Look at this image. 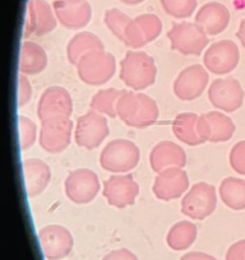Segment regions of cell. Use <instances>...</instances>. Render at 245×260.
<instances>
[{
    "mask_svg": "<svg viewBox=\"0 0 245 260\" xmlns=\"http://www.w3.org/2000/svg\"><path fill=\"white\" fill-rule=\"evenodd\" d=\"M141 158L139 148L128 139H115L110 142L100 154L102 169L112 174L129 172L138 165Z\"/></svg>",
    "mask_w": 245,
    "mask_h": 260,
    "instance_id": "277c9868",
    "label": "cell"
},
{
    "mask_svg": "<svg viewBox=\"0 0 245 260\" xmlns=\"http://www.w3.org/2000/svg\"><path fill=\"white\" fill-rule=\"evenodd\" d=\"M209 77L207 69L199 64L189 65L180 72L174 82V93L181 101H193L202 96L207 88Z\"/></svg>",
    "mask_w": 245,
    "mask_h": 260,
    "instance_id": "2e32d148",
    "label": "cell"
},
{
    "mask_svg": "<svg viewBox=\"0 0 245 260\" xmlns=\"http://www.w3.org/2000/svg\"><path fill=\"white\" fill-rule=\"evenodd\" d=\"M139 194V185L131 174L112 175L104 181L102 195L110 206L126 208L133 206Z\"/></svg>",
    "mask_w": 245,
    "mask_h": 260,
    "instance_id": "7c38bea8",
    "label": "cell"
},
{
    "mask_svg": "<svg viewBox=\"0 0 245 260\" xmlns=\"http://www.w3.org/2000/svg\"><path fill=\"white\" fill-rule=\"evenodd\" d=\"M73 101L66 88L59 86L49 87L41 94L37 104V116L41 121L54 117H71Z\"/></svg>",
    "mask_w": 245,
    "mask_h": 260,
    "instance_id": "9a60e30c",
    "label": "cell"
},
{
    "mask_svg": "<svg viewBox=\"0 0 245 260\" xmlns=\"http://www.w3.org/2000/svg\"><path fill=\"white\" fill-rule=\"evenodd\" d=\"M73 122L69 117H54L41 121L40 146L47 153L56 154L66 151L72 141Z\"/></svg>",
    "mask_w": 245,
    "mask_h": 260,
    "instance_id": "ba28073f",
    "label": "cell"
},
{
    "mask_svg": "<svg viewBox=\"0 0 245 260\" xmlns=\"http://www.w3.org/2000/svg\"><path fill=\"white\" fill-rule=\"evenodd\" d=\"M79 79L89 86H102L114 77L116 71L115 56L105 50H97L84 55L77 62Z\"/></svg>",
    "mask_w": 245,
    "mask_h": 260,
    "instance_id": "3957f363",
    "label": "cell"
},
{
    "mask_svg": "<svg viewBox=\"0 0 245 260\" xmlns=\"http://www.w3.org/2000/svg\"><path fill=\"white\" fill-rule=\"evenodd\" d=\"M209 126V142L222 143L227 142L234 136L236 126L227 115L221 111H209L204 114Z\"/></svg>",
    "mask_w": 245,
    "mask_h": 260,
    "instance_id": "484cf974",
    "label": "cell"
},
{
    "mask_svg": "<svg viewBox=\"0 0 245 260\" xmlns=\"http://www.w3.org/2000/svg\"><path fill=\"white\" fill-rule=\"evenodd\" d=\"M32 96V87L29 81L24 74H21L18 78V106L23 107L29 102Z\"/></svg>",
    "mask_w": 245,
    "mask_h": 260,
    "instance_id": "836d02e7",
    "label": "cell"
},
{
    "mask_svg": "<svg viewBox=\"0 0 245 260\" xmlns=\"http://www.w3.org/2000/svg\"><path fill=\"white\" fill-rule=\"evenodd\" d=\"M230 165L240 175H245V141L235 144L230 152Z\"/></svg>",
    "mask_w": 245,
    "mask_h": 260,
    "instance_id": "d6a6232c",
    "label": "cell"
},
{
    "mask_svg": "<svg viewBox=\"0 0 245 260\" xmlns=\"http://www.w3.org/2000/svg\"><path fill=\"white\" fill-rule=\"evenodd\" d=\"M157 68L154 57L139 50H131L120 62V79L133 91H142L156 82Z\"/></svg>",
    "mask_w": 245,
    "mask_h": 260,
    "instance_id": "7a4b0ae2",
    "label": "cell"
},
{
    "mask_svg": "<svg viewBox=\"0 0 245 260\" xmlns=\"http://www.w3.org/2000/svg\"><path fill=\"white\" fill-rule=\"evenodd\" d=\"M102 260H138L136 254L128 249H117L105 255Z\"/></svg>",
    "mask_w": 245,
    "mask_h": 260,
    "instance_id": "d590c367",
    "label": "cell"
},
{
    "mask_svg": "<svg viewBox=\"0 0 245 260\" xmlns=\"http://www.w3.org/2000/svg\"><path fill=\"white\" fill-rule=\"evenodd\" d=\"M226 260H245V240H240L229 247Z\"/></svg>",
    "mask_w": 245,
    "mask_h": 260,
    "instance_id": "e575fe53",
    "label": "cell"
},
{
    "mask_svg": "<svg viewBox=\"0 0 245 260\" xmlns=\"http://www.w3.org/2000/svg\"><path fill=\"white\" fill-rule=\"evenodd\" d=\"M180 260H217V259L215 256H212V255L206 254V252L192 251L186 255H182V256L180 257Z\"/></svg>",
    "mask_w": 245,
    "mask_h": 260,
    "instance_id": "8d00e7d4",
    "label": "cell"
},
{
    "mask_svg": "<svg viewBox=\"0 0 245 260\" xmlns=\"http://www.w3.org/2000/svg\"><path fill=\"white\" fill-rule=\"evenodd\" d=\"M236 37L239 39V41L241 42L242 47L245 49V19H242V21L240 22L239 29H237L236 32Z\"/></svg>",
    "mask_w": 245,
    "mask_h": 260,
    "instance_id": "74e56055",
    "label": "cell"
},
{
    "mask_svg": "<svg viewBox=\"0 0 245 260\" xmlns=\"http://www.w3.org/2000/svg\"><path fill=\"white\" fill-rule=\"evenodd\" d=\"M220 197L234 211L245 209V181L237 177H226L220 185Z\"/></svg>",
    "mask_w": 245,
    "mask_h": 260,
    "instance_id": "4316f807",
    "label": "cell"
},
{
    "mask_svg": "<svg viewBox=\"0 0 245 260\" xmlns=\"http://www.w3.org/2000/svg\"><path fill=\"white\" fill-rule=\"evenodd\" d=\"M196 23L208 36H216L224 32L230 23V12L219 2H209L202 6L196 14Z\"/></svg>",
    "mask_w": 245,
    "mask_h": 260,
    "instance_id": "d6986e66",
    "label": "cell"
},
{
    "mask_svg": "<svg viewBox=\"0 0 245 260\" xmlns=\"http://www.w3.org/2000/svg\"><path fill=\"white\" fill-rule=\"evenodd\" d=\"M217 207V194L213 185L208 182H197L184 195L181 201V213L197 221L211 216Z\"/></svg>",
    "mask_w": 245,
    "mask_h": 260,
    "instance_id": "8992f818",
    "label": "cell"
},
{
    "mask_svg": "<svg viewBox=\"0 0 245 260\" xmlns=\"http://www.w3.org/2000/svg\"><path fill=\"white\" fill-rule=\"evenodd\" d=\"M188 187L189 177L187 172L179 167H171L157 174L152 190L157 199L170 202L180 198Z\"/></svg>",
    "mask_w": 245,
    "mask_h": 260,
    "instance_id": "ac0fdd59",
    "label": "cell"
},
{
    "mask_svg": "<svg viewBox=\"0 0 245 260\" xmlns=\"http://www.w3.org/2000/svg\"><path fill=\"white\" fill-rule=\"evenodd\" d=\"M187 164L186 151L176 143L164 141L157 143L149 153V165L155 172H161L171 167L182 169Z\"/></svg>",
    "mask_w": 245,
    "mask_h": 260,
    "instance_id": "ffe728a7",
    "label": "cell"
},
{
    "mask_svg": "<svg viewBox=\"0 0 245 260\" xmlns=\"http://www.w3.org/2000/svg\"><path fill=\"white\" fill-rule=\"evenodd\" d=\"M104 50V44L101 40L92 32H79L69 41L67 46V56L71 64L77 65V62L92 51Z\"/></svg>",
    "mask_w": 245,
    "mask_h": 260,
    "instance_id": "cb8c5ba5",
    "label": "cell"
},
{
    "mask_svg": "<svg viewBox=\"0 0 245 260\" xmlns=\"http://www.w3.org/2000/svg\"><path fill=\"white\" fill-rule=\"evenodd\" d=\"M47 67V54L39 44L23 41L19 50V72L24 76H36Z\"/></svg>",
    "mask_w": 245,
    "mask_h": 260,
    "instance_id": "7402d4cb",
    "label": "cell"
},
{
    "mask_svg": "<svg viewBox=\"0 0 245 260\" xmlns=\"http://www.w3.org/2000/svg\"><path fill=\"white\" fill-rule=\"evenodd\" d=\"M143 41L147 44L155 41L162 32V22L156 14L144 13L134 18Z\"/></svg>",
    "mask_w": 245,
    "mask_h": 260,
    "instance_id": "f1b7e54d",
    "label": "cell"
},
{
    "mask_svg": "<svg viewBox=\"0 0 245 260\" xmlns=\"http://www.w3.org/2000/svg\"><path fill=\"white\" fill-rule=\"evenodd\" d=\"M19 126V144H21L22 151H27L31 148L36 142L37 137V126L32 120L26 116L18 117Z\"/></svg>",
    "mask_w": 245,
    "mask_h": 260,
    "instance_id": "1f68e13d",
    "label": "cell"
},
{
    "mask_svg": "<svg viewBox=\"0 0 245 260\" xmlns=\"http://www.w3.org/2000/svg\"><path fill=\"white\" fill-rule=\"evenodd\" d=\"M198 115L193 112H182L177 115L172 122V132L175 137L188 146L203 144L204 142L198 133Z\"/></svg>",
    "mask_w": 245,
    "mask_h": 260,
    "instance_id": "603a6c76",
    "label": "cell"
},
{
    "mask_svg": "<svg viewBox=\"0 0 245 260\" xmlns=\"http://www.w3.org/2000/svg\"><path fill=\"white\" fill-rule=\"evenodd\" d=\"M117 116L128 126L143 129L154 125L159 119L156 101L146 93L122 91L116 105Z\"/></svg>",
    "mask_w": 245,
    "mask_h": 260,
    "instance_id": "6da1fadb",
    "label": "cell"
},
{
    "mask_svg": "<svg viewBox=\"0 0 245 260\" xmlns=\"http://www.w3.org/2000/svg\"><path fill=\"white\" fill-rule=\"evenodd\" d=\"M39 241L47 260H60L68 256L73 249L74 240L71 232L59 224H49L39 231Z\"/></svg>",
    "mask_w": 245,
    "mask_h": 260,
    "instance_id": "5bb4252c",
    "label": "cell"
},
{
    "mask_svg": "<svg viewBox=\"0 0 245 260\" xmlns=\"http://www.w3.org/2000/svg\"><path fill=\"white\" fill-rule=\"evenodd\" d=\"M24 177V186L29 198L41 194L51 180V170L49 165L37 158L24 159L22 164Z\"/></svg>",
    "mask_w": 245,
    "mask_h": 260,
    "instance_id": "44dd1931",
    "label": "cell"
},
{
    "mask_svg": "<svg viewBox=\"0 0 245 260\" xmlns=\"http://www.w3.org/2000/svg\"><path fill=\"white\" fill-rule=\"evenodd\" d=\"M57 18L54 8L46 0H28L23 36H45L56 28Z\"/></svg>",
    "mask_w": 245,
    "mask_h": 260,
    "instance_id": "4fadbf2b",
    "label": "cell"
},
{
    "mask_svg": "<svg viewBox=\"0 0 245 260\" xmlns=\"http://www.w3.org/2000/svg\"><path fill=\"white\" fill-rule=\"evenodd\" d=\"M198 235V230L193 222L180 221L169 230L166 242L170 249L175 251H182L194 244Z\"/></svg>",
    "mask_w": 245,
    "mask_h": 260,
    "instance_id": "d4e9b609",
    "label": "cell"
},
{
    "mask_svg": "<svg viewBox=\"0 0 245 260\" xmlns=\"http://www.w3.org/2000/svg\"><path fill=\"white\" fill-rule=\"evenodd\" d=\"M240 60V52L236 44L231 40L215 42L204 52V68L211 73L222 76L234 71Z\"/></svg>",
    "mask_w": 245,
    "mask_h": 260,
    "instance_id": "8fae6325",
    "label": "cell"
},
{
    "mask_svg": "<svg viewBox=\"0 0 245 260\" xmlns=\"http://www.w3.org/2000/svg\"><path fill=\"white\" fill-rule=\"evenodd\" d=\"M104 21L105 24L107 26V28H109L120 41H124L126 31L132 22L131 17L127 16L126 13H122V12L119 11L117 8H110L105 12Z\"/></svg>",
    "mask_w": 245,
    "mask_h": 260,
    "instance_id": "f546056e",
    "label": "cell"
},
{
    "mask_svg": "<svg viewBox=\"0 0 245 260\" xmlns=\"http://www.w3.org/2000/svg\"><path fill=\"white\" fill-rule=\"evenodd\" d=\"M64 187L68 199L74 204H88L97 197L101 185L96 172L78 169L67 176Z\"/></svg>",
    "mask_w": 245,
    "mask_h": 260,
    "instance_id": "9c48e42d",
    "label": "cell"
},
{
    "mask_svg": "<svg viewBox=\"0 0 245 260\" xmlns=\"http://www.w3.org/2000/svg\"><path fill=\"white\" fill-rule=\"evenodd\" d=\"M171 49L182 55L199 56L208 45V35L196 22H180L172 24L167 32Z\"/></svg>",
    "mask_w": 245,
    "mask_h": 260,
    "instance_id": "5b68a950",
    "label": "cell"
},
{
    "mask_svg": "<svg viewBox=\"0 0 245 260\" xmlns=\"http://www.w3.org/2000/svg\"><path fill=\"white\" fill-rule=\"evenodd\" d=\"M122 91L116 88H107L101 89L92 97L89 102L91 110L100 112L102 115H107L110 117H116V105L121 96Z\"/></svg>",
    "mask_w": 245,
    "mask_h": 260,
    "instance_id": "83f0119b",
    "label": "cell"
},
{
    "mask_svg": "<svg viewBox=\"0 0 245 260\" xmlns=\"http://www.w3.org/2000/svg\"><path fill=\"white\" fill-rule=\"evenodd\" d=\"M109 136V125L106 117L102 114L89 110L87 114L77 119L74 141L79 147L86 149H95L101 146Z\"/></svg>",
    "mask_w": 245,
    "mask_h": 260,
    "instance_id": "52a82bcc",
    "label": "cell"
},
{
    "mask_svg": "<svg viewBox=\"0 0 245 260\" xmlns=\"http://www.w3.org/2000/svg\"><path fill=\"white\" fill-rule=\"evenodd\" d=\"M57 22L68 29H79L89 23L92 8L87 0H54L52 2Z\"/></svg>",
    "mask_w": 245,
    "mask_h": 260,
    "instance_id": "e0dca14e",
    "label": "cell"
},
{
    "mask_svg": "<svg viewBox=\"0 0 245 260\" xmlns=\"http://www.w3.org/2000/svg\"><path fill=\"white\" fill-rule=\"evenodd\" d=\"M165 13L176 19L189 18L197 9V0H160Z\"/></svg>",
    "mask_w": 245,
    "mask_h": 260,
    "instance_id": "4dcf8cb0",
    "label": "cell"
},
{
    "mask_svg": "<svg viewBox=\"0 0 245 260\" xmlns=\"http://www.w3.org/2000/svg\"><path fill=\"white\" fill-rule=\"evenodd\" d=\"M122 4L126 6H138V4H142L144 0H120Z\"/></svg>",
    "mask_w": 245,
    "mask_h": 260,
    "instance_id": "f35d334b",
    "label": "cell"
},
{
    "mask_svg": "<svg viewBox=\"0 0 245 260\" xmlns=\"http://www.w3.org/2000/svg\"><path fill=\"white\" fill-rule=\"evenodd\" d=\"M244 89L235 78L215 79L208 88V99L212 106L225 112H234L242 106Z\"/></svg>",
    "mask_w": 245,
    "mask_h": 260,
    "instance_id": "30bf717a",
    "label": "cell"
}]
</instances>
